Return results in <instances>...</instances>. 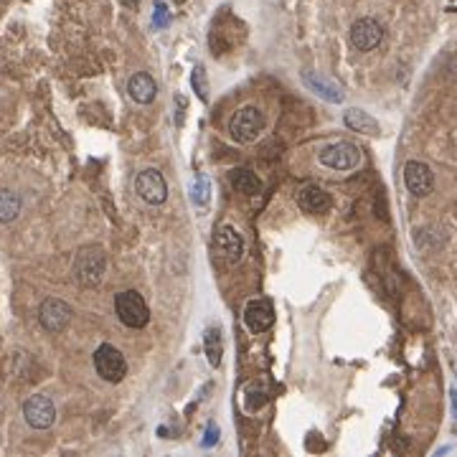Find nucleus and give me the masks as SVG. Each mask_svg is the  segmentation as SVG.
<instances>
[{
    "label": "nucleus",
    "instance_id": "obj_11",
    "mask_svg": "<svg viewBox=\"0 0 457 457\" xmlns=\"http://www.w3.org/2000/svg\"><path fill=\"white\" fill-rule=\"evenodd\" d=\"M404 183L411 196L425 198V196H430L432 188H435V176H432L430 165L419 163V160H409V163L404 165Z\"/></svg>",
    "mask_w": 457,
    "mask_h": 457
},
{
    "label": "nucleus",
    "instance_id": "obj_16",
    "mask_svg": "<svg viewBox=\"0 0 457 457\" xmlns=\"http://www.w3.org/2000/svg\"><path fill=\"white\" fill-rule=\"evenodd\" d=\"M343 122L351 127L353 132H361V135H379L381 132V127H379V122L368 115V112H363V110H348L346 115H343Z\"/></svg>",
    "mask_w": 457,
    "mask_h": 457
},
{
    "label": "nucleus",
    "instance_id": "obj_3",
    "mask_svg": "<svg viewBox=\"0 0 457 457\" xmlns=\"http://www.w3.org/2000/svg\"><path fill=\"white\" fill-rule=\"evenodd\" d=\"M262 127H264V115L257 107L247 105L234 112V117L228 122V135H231L234 143L247 145V143H255L257 137H259Z\"/></svg>",
    "mask_w": 457,
    "mask_h": 457
},
{
    "label": "nucleus",
    "instance_id": "obj_1",
    "mask_svg": "<svg viewBox=\"0 0 457 457\" xmlns=\"http://www.w3.org/2000/svg\"><path fill=\"white\" fill-rule=\"evenodd\" d=\"M107 269V257L105 249L91 244V247H82L79 249L77 259H74V277L82 288H94L102 282Z\"/></svg>",
    "mask_w": 457,
    "mask_h": 457
},
{
    "label": "nucleus",
    "instance_id": "obj_19",
    "mask_svg": "<svg viewBox=\"0 0 457 457\" xmlns=\"http://www.w3.org/2000/svg\"><path fill=\"white\" fill-rule=\"evenodd\" d=\"M20 196L13 193V191L3 188L0 191V224H8V221H15L20 214Z\"/></svg>",
    "mask_w": 457,
    "mask_h": 457
},
{
    "label": "nucleus",
    "instance_id": "obj_10",
    "mask_svg": "<svg viewBox=\"0 0 457 457\" xmlns=\"http://www.w3.org/2000/svg\"><path fill=\"white\" fill-rule=\"evenodd\" d=\"M384 39V28L379 26V20L373 18H359L351 26V46L359 51H373Z\"/></svg>",
    "mask_w": 457,
    "mask_h": 457
},
{
    "label": "nucleus",
    "instance_id": "obj_20",
    "mask_svg": "<svg viewBox=\"0 0 457 457\" xmlns=\"http://www.w3.org/2000/svg\"><path fill=\"white\" fill-rule=\"evenodd\" d=\"M191 86H193V91L198 94L201 102L209 99V79H206L203 66H196V69H193V74H191Z\"/></svg>",
    "mask_w": 457,
    "mask_h": 457
},
{
    "label": "nucleus",
    "instance_id": "obj_26",
    "mask_svg": "<svg viewBox=\"0 0 457 457\" xmlns=\"http://www.w3.org/2000/svg\"><path fill=\"white\" fill-rule=\"evenodd\" d=\"M120 3H122V6H127V8H132V11H135V8H137V3H140V0H120Z\"/></svg>",
    "mask_w": 457,
    "mask_h": 457
},
{
    "label": "nucleus",
    "instance_id": "obj_25",
    "mask_svg": "<svg viewBox=\"0 0 457 457\" xmlns=\"http://www.w3.org/2000/svg\"><path fill=\"white\" fill-rule=\"evenodd\" d=\"M450 397H452V414H455V425H457V392H452Z\"/></svg>",
    "mask_w": 457,
    "mask_h": 457
},
{
    "label": "nucleus",
    "instance_id": "obj_7",
    "mask_svg": "<svg viewBox=\"0 0 457 457\" xmlns=\"http://www.w3.org/2000/svg\"><path fill=\"white\" fill-rule=\"evenodd\" d=\"M214 252L221 257L226 264H236V262L242 259L244 255V242H242V234L236 231L234 226H228V224H221V226H216V234H214Z\"/></svg>",
    "mask_w": 457,
    "mask_h": 457
},
{
    "label": "nucleus",
    "instance_id": "obj_6",
    "mask_svg": "<svg viewBox=\"0 0 457 457\" xmlns=\"http://www.w3.org/2000/svg\"><path fill=\"white\" fill-rule=\"evenodd\" d=\"M361 160L359 148L353 143H330L320 150V163L330 170H351Z\"/></svg>",
    "mask_w": 457,
    "mask_h": 457
},
{
    "label": "nucleus",
    "instance_id": "obj_15",
    "mask_svg": "<svg viewBox=\"0 0 457 457\" xmlns=\"http://www.w3.org/2000/svg\"><path fill=\"white\" fill-rule=\"evenodd\" d=\"M127 91H130V97L135 99L137 105H150L157 94V84L150 74L140 72L127 82Z\"/></svg>",
    "mask_w": 457,
    "mask_h": 457
},
{
    "label": "nucleus",
    "instance_id": "obj_13",
    "mask_svg": "<svg viewBox=\"0 0 457 457\" xmlns=\"http://www.w3.org/2000/svg\"><path fill=\"white\" fill-rule=\"evenodd\" d=\"M302 84H305L310 91H315L320 99L333 102V105L343 102V97H346V94H343V89H340V84H335L333 79L320 77V74H315V72H302Z\"/></svg>",
    "mask_w": 457,
    "mask_h": 457
},
{
    "label": "nucleus",
    "instance_id": "obj_12",
    "mask_svg": "<svg viewBox=\"0 0 457 457\" xmlns=\"http://www.w3.org/2000/svg\"><path fill=\"white\" fill-rule=\"evenodd\" d=\"M244 326L252 333H264L274 326V307L269 300H249L244 307Z\"/></svg>",
    "mask_w": 457,
    "mask_h": 457
},
{
    "label": "nucleus",
    "instance_id": "obj_14",
    "mask_svg": "<svg viewBox=\"0 0 457 457\" xmlns=\"http://www.w3.org/2000/svg\"><path fill=\"white\" fill-rule=\"evenodd\" d=\"M297 206H300L305 214H323V211L330 209V196L326 191L315 186V183H307L297 191Z\"/></svg>",
    "mask_w": 457,
    "mask_h": 457
},
{
    "label": "nucleus",
    "instance_id": "obj_24",
    "mask_svg": "<svg viewBox=\"0 0 457 457\" xmlns=\"http://www.w3.org/2000/svg\"><path fill=\"white\" fill-rule=\"evenodd\" d=\"M178 105V115H176V124H183V97H176Z\"/></svg>",
    "mask_w": 457,
    "mask_h": 457
},
{
    "label": "nucleus",
    "instance_id": "obj_5",
    "mask_svg": "<svg viewBox=\"0 0 457 457\" xmlns=\"http://www.w3.org/2000/svg\"><path fill=\"white\" fill-rule=\"evenodd\" d=\"M135 191L137 196L143 198L145 203H150V206H160L168 198V183H165L163 173L155 168H145L137 173Z\"/></svg>",
    "mask_w": 457,
    "mask_h": 457
},
{
    "label": "nucleus",
    "instance_id": "obj_22",
    "mask_svg": "<svg viewBox=\"0 0 457 457\" xmlns=\"http://www.w3.org/2000/svg\"><path fill=\"white\" fill-rule=\"evenodd\" d=\"M219 442V427L211 422L209 430H206V439H203V447H214V444Z\"/></svg>",
    "mask_w": 457,
    "mask_h": 457
},
{
    "label": "nucleus",
    "instance_id": "obj_8",
    "mask_svg": "<svg viewBox=\"0 0 457 457\" xmlns=\"http://www.w3.org/2000/svg\"><path fill=\"white\" fill-rule=\"evenodd\" d=\"M23 417H26V422L33 430H49L56 422V406L44 394H33L23 404Z\"/></svg>",
    "mask_w": 457,
    "mask_h": 457
},
{
    "label": "nucleus",
    "instance_id": "obj_21",
    "mask_svg": "<svg viewBox=\"0 0 457 457\" xmlns=\"http://www.w3.org/2000/svg\"><path fill=\"white\" fill-rule=\"evenodd\" d=\"M193 201H196L198 206H206V203H209V181H206V176L196 178V186H193Z\"/></svg>",
    "mask_w": 457,
    "mask_h": 457
},
{
    "label": "nucleus",
    "instance_id": "obj_4",
    "mask_svg": "<svg viewBox=\"0 0 457 457\" xmlns=\"http://www.w3.org/2000/svg\"><path fill=\"white\" fill-rule=\"evenodd\" d=\"M94 368L110 384H120L127 376V361H124L122 351L115 348L112 343H102L94 351Z\"/></svg>",
    "mask_w": 457,
    "mask_h": 457
},
{
    "label": "nucleus",
    "instance_id": "obj_18",
    "mask_svg": "<svg viewBox=\"0 0 457 457\" xmlns=\"http://www.w3.org/2000/svg\"><path fill=\"white\" fill-rule=\"evenodd\" d=\"M203 351H206V359H209V366L219 368L221 366V356H224V338L219 326H211L206 333H203Z\"/></svg>",
    "mask_w": 457,
    "mask_h": 457
},
{
    "label": "nucleus",
    "instance_id": "obj_17",
    "mask_svg": "<svg viewBox=\"0 0 457 457\" xmlns=\"http://www.w3.org/2000/svg\"><path fill=\"white\" fill-rule=\"evenodd\" d=\"M231 186L244 196H257L262 191V181L257 178V173H252L249 168H234L231 170Z\"/></svg>",
    "mask_w": 457,
    "mask_h": 457
},
{
    "label": "nucleus",
    "instance_id": "obj_9",
    "mask_svg": "<svg viewBox=\"0 0 457 457\" xmlns=\"http://www.w3.org/2000/svg\"><path fill=\"white\" fill-rule=\"evenodd\" d=\"M39 320H41V326H44L49 333H61V330L69 326V320H72V307L66 305L64 300L49 297V300L41 302Z\"/></svg>",
    "mask_w": 457,
    "mask_h": 457
},
{
    "label": "nucleus",
    "instance_id": "obj_23",
    "mask_svg": "<svg viewBox=\"0 0 457 457\" xmlns=\"http://www.w3.org/2000/svg\"><path fill=\"white\" fill-rule=\"evenodd\" d=\"M168 23V11L163 3H155V26H165Z\"/></svg>",
    "mask_w": 457,
    "mask_h": 457
},
{
    "label": "nucleus",
    "instance_id": "obj_2",
    "mask_svg": "<svg viewBox=\"0 0 457 457\" xmlns=\"http://www.w3.org/2000/svg\"><path fill=\"white\" fill-rule=\"evenodd\" d=\"M115 313H117L120 323L127 328H145L150 323V310H148V302L137 290H124L115 297Z\"/></svg>",
    "mask_w": 457,
    "mask_h": 457
}]
</instances>
